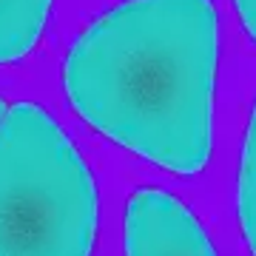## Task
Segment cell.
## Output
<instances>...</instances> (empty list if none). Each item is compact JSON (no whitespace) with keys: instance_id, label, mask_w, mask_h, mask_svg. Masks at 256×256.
I'll use <instances>...</instances> for the list:
<instances>
[{"instance_id":"1","label":"cell","mask_w":256,"mask_h":256,"mask_svg":"<svg viewBox=\"0 0 256 256\" xmlns=\"http://www.w3.org/2000/svg\"><path fill=\"white\" fill-rule=\"evenodd\" d=\"M216 57L210 0H126L68 48L66 97L122 148L194 176L210 156Z\"/></svg>"},{"instance_id":"2","label":"cell","mask_w":256,"mask_h":256,"mask_svg":"<svg viewBox=\"0 0 256 256\" xmlns=\"http://www.w3.org/2000/svg\"><path fill=\"white\" fill-rule=\"evenodd\" d=\"M97 188L52 114L14 102L0 122V256H92Z\"/></svg>"},{"instance_id":"3","label":"cell","mask_w":256,"mask_h":256,"mask_svg":"<svg viewBox=\"0 0 256 256\" xmlns=\"http://www.w3.org/2000/svg\"><path fill=\"white\" fill-rule=\"evenodd\" d=\"M128 256H216L205 228L182 202L160 188H137L126 208Z\"/></svg>"},{"instance_id":"4","label":"cell","mask_w":256,"mask_h":256,"mask_svg":"<svg viewBox=\"0 0 256 256\" xmlns=\"http://www.w3.org/2000/svg\"><path fill=\"white\" fill-rule=\"evenodd\" d=\"M52 0H0V66L26 57L46 28Z\"/></svg>"},{"instance_id":"5","label":"cell","mask_w":256,"mask_h":256,"mask_svg":"<svg viewBox=\"0 0 256 256\" xmlns=\"http://www.w3.org/2000/svg\"><path fill=\"white\" fill-rule=\"evenodd\" d=\"M239 222L245 230L248 248L256 256V102L250 111L245 146H242V165H239Z\"/></svg>"},{"instance_id":"6","label":"cell","mask_w":256,"mask_h":256,"mask_svg":"<svg viewBox=\"0 0 256 256\" xmlns=\"http://www.w3.org/2000/svg\"><path fill=\"white\" fill-rule=\"evenodd\" d=\"M234 6H236L239 18H242V23H245L248 34L256 40V0H234Z\"/></svg>"},{"instance_id":"7","label":"cell","mask_w":256,"mask_h":256,"mask_svg":"<svg viewBox=\"0 0 256 256\" xmlns=\"http://www.w3.org/2000/svg\"><path fill=\"white\" fill-rule=\"evenodd\" d=\"M6 111H9V108H6V102L0 100V122H3V117H6Z\"/></svg>"}]
</instances>
